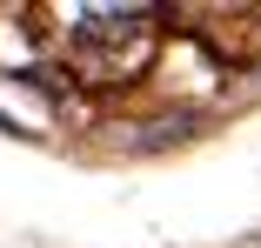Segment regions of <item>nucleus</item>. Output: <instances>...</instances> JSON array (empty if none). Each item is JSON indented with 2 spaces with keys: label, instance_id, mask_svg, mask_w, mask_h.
<instances>
[{
  "label": "nucleus",
  "instance_id": "1",
  "mask_svg": "<svg viewBox=\"0 0 261 248\" xmlns=\"http://www.w3.org/2000/svg\"><path fill=\"white\" fill-rule=\"evenodd\" d=\"M67 20V54L87 67V74H127L141 54H147V20L141 7H74L61 14Z\"/></svg>",
  "mask_w": 261,
  "mask_h": 248
}]
</instances>
